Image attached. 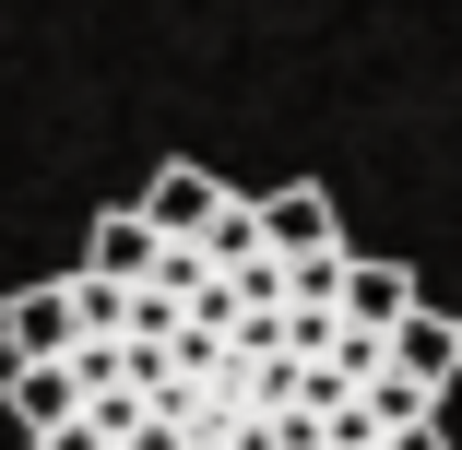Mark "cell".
Returning <instances> with one entry per match:
<instances>
[{"label":"cell","mask_w":462,"mask_h":450,"mask_svg":"<svg viewBox=\"0 0 462 450\" xmlns=\"http://www.w3.org/2000/svg\"><path fill=\"white\" fill-rule=\"evenodd\" d=\"M450 344H462V320H450ZM450 403H462V380H450Z\"/></svg>","instance_id":"obj_2"},{"label":"cell","mask_w":462,"mask_h":450,"mask_svg":"<svg viewBox=\"0 0 462 450\" xmlns=\"http://www.w3.org/2000/svg\"><path fill=\"white\" fill-rule=\"evenodd\" d=\"M403 308H427L403 261L285 249L249 190L202 225L119 202L71 273L0 308V355L60 368V415L24 450H392L450 403L403 368Z\"/></svg>","instance_id":"obj_1"}]
</instances>
